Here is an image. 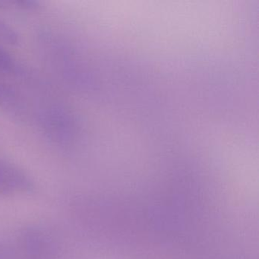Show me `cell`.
<instances>
[{
    "mask_svg": "<svg viewBox=\"0 0 259 259\" xmlns=\"http://www.w3.org/2000/svg\"><path fill=\"white\" fill-rule=\"evenodd\" d=\"M31 186L25 174L14 166L0 161V195H14L26 192Z\"/></svg>",
    "mask_w": 259,
    "mask_h": 259,
    "instance_id": "obj_1",
    "label": "cell"
},
{
    "mask_svg": "<svg viewBox=\"0 0 259 259\" xmlns=\"http://www.w3.org/2000/svg\"><path fill=\"white\" fill-rule=\"evenodd\" d=\"M13 69L11 57L0 48V72H9Z\"/></svg>",
    "mask_w": 259,
    "mask_h": 259,
    "instance_id": "obj_2",
    "label": "cell"
},
{
    "mask_svg": "<svg viewBox=\"0 0 259 259\" xmlns=\"http://www.w3.org/2000/svg\"><path fill=\"white\" fill-rule=\"evenodd\" d=\"M0 35L4 36V37H9V40L11 39L12 41L14 42L15 36L14 33L11 30L9 29L8 27L6 26L5 24H3L0 22Z\"/></svg>",
    "mask_w": 259,
    "mask_h": 259,
    "instance_id": "obj_3",
    "label": "cell"
}]
</instances>
